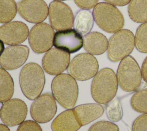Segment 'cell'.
<instances>
[{"label": "cell", "instance_id": "obj_29", "mask_svg": "<svg viewBox=\"0 0 147 131\" xmlns=\"http://www.w3.org/2000/svg\"><path fill=\"white\" fill-rule=\"evenodd\" d=\"M17 131H42L41 126L35 121L27 120L22 122Z\"/></svg>", "mask_w": 147, "mask_h": 131}, {"label": "cell", "instance_id": "obj_21", "mask_svg": "<svg viewBox=\"0 0 147 131\" xmlns=\"http://www.w3.org/2000/svg\"><path fill=\"white\" fill-rule=\"evenodd\" d=\"M130 19L137 23L147 21V0H131L127 7Z\"/></svg>", "mask_w": 147, "mask_h": 131}, {"label": "cell", "instance_id": "obj_3", "mask_svg": "<svg viewBox=\"0 0 147 131\" xmlns=\"http://www.w3.org/2000/svg\"><path fill=\"white\" fill-rule=\"evenodd\" d=\"M52 95L65 109L74 107L78 97V86L71 75L61 74L56 75L51 83Z\"/></svg>", "mask_w": 147, "mask_h": 131}, {"label": "cell", "instance_id": "obj_6", "mask_svg": "<svg viewBox=\"0 0 147 131\" xmlns=\"http://www.w3.org/2000/svg\"><path fill=\"white\" fill-rule=\"evenodd\" d=\"M135 46L134 36L128 29H121L110 38L107 47V56L113 62L121 60L129 56Z\"/></svg>", "mask_w": 147, "mask_h": 131}, {"label": "cell", "instance_id": "obj_14", "mask_svg": "<svg viewBox=\"0 0 147 131\" xmlns=\"http://www.w3.org/2000/svg\"><path fill=\"white\" fill-rule=\"evenodd\" d=\"M26 45H14L6 48L0 56V66L5 70H13L22 66L29 56Z\"/></svg>", "mask_w": 147, "mask_h": 131}, {"label": "cell", "instance_id": "obj_17", "mask_svg": "<svg viewBox=\"0 0 147 131\" xmlns=\"http://www.w3.org/2000/svg\"><path fill=\"white\" fill-rule=\"evenodd\" d=\"M81 126L74 109L61 113L51 124L52 131H77Z\"/></svg>", "mask_w": 147, "mask_h": 131}, {"label": "cell", "instance_id": "obj_23", "mask_svg": "<svg viewBox=\"0 0 147 131\" xmlns=\"http://www.w3.org/2000/svg\"><path fill=\"white\" fill-rule=\"evenodd\" d=\"M17 11L14 0H0V23L10 22L16 16Z\"/></svg>", "mask_w": 147, "mask_h": 131}, {"label": "cell", "instance_id": "obj_8", "mask_svg": "<svg viewBox=\"0 0 147 131\" xmlns=\"http://www.w3.org/2000/svg\"><path fill=\"white\" fill-rule=\"evenodd\" d=\"M54 30L47 23L41 22L30 29L28 40L32 50L36 53H42L49 50L53 45Z\"/></svg>", "mask_w": 147, "mask_h": 131}, {"label": "cell", "instance_id": "obj_2", "mask_svg": "<svg viewBox=\"0 0 147 131\" xmlns=\"http://www.w3.org/2000/svg\"><path fill=\"white\" fill-rule=\"evenodd\" d=\"M45 75L37 64L29 63L21 70L20 84L24 95L30 100H34L40 95L45 84Z\"/></svg>", "mask_w": 147, "mask_h": 131}, {"label": "cell", "instance_id": "obj_28", "mask_svg": "<svg viewBox=\"0 0 147 131\" xmlns=\"http://www.w3.org/2000/svg\"><path fill=\"white\" fill-rule=\"evenodd\" d=\"M131 131H147V114H142L134 120Z\"/></svg>", "mask_w": 147, "mask_h": 131}, {"label": "cell", "instance_id": "obj_1", "mask_svg": "<svg viewBox=\"0 0 147 131\" xmlns=\"http://www.w3.org/2000/svg\"><path fill=\"white\" fill-rule=\"evenodd\" d=\"M118 84L117 76L113 70L109 68L102 69L92 81L91 93L92 98L98 103H109L116 95Z\"/></svg>", "mask_w": 147, "mask_h": 131}, {"label": "cell", "instance_id": "obj_12", "mask_svg": "<svg viewBox=\"0 0 147 131\" xmlns=\"http://www.w3.org/2000/svg\"><path fill=\"white\" fill-rule=\"evenodd\" d=\"M19 14L26 21L38 24L44 21L48 14V7L43 0H22L17 3Z\"/></svg>", "mask_w": 147, "mask_h": 131}, {"label": "cell", "instance_id": "obj_15", "mask_svg": "<svg viewBox=\"0 0 147 131\" xmlns=\"http://www.w3.org/2000/svg\"><path fill=\"white\" fill-rule=\"evenodd\" d=\"M53 45L57 49L73 53L82 48L83 39L82 35L75 29L59 30L54 34Z\"/></svg>", "mask_w": 147, "mask_h": 131}, {"label": "cell", "instance_id": "obj_20", "mask_svg": "<svg viewBox=\"0 0 147 131\" xmlns=\"http://www.w3.org/2000/svg\"><path fill=\"white\" fill-rule=\"evenodd\" d=\"M94 17L91 11L80 10L74 17V26L75 29L81 35L85 36L89 33L94 25Z\"/></svg>", "mask_w": 147, "mask_h": 131}, {"label": "cell", "instance_id": "obj_22", "mask_svg": "<svg viewBox=\"0 0 147 131\" xmlns=\"http://www.w3.org/2000/svg\"><path fill=\"white\" fill-rule=\"evenodd\" d=\"M14 93V82L9 73L0 67V102L11 99Z\"/></svg>", "mask_w": 147, "mask_h": 131}, {"label": "cell", "instance_id": "obj_19", "mask_svg": "<svg viewBox=\"0 0 147 131\" xmlns=\"http://www.w3.org/2000/svg\"><path fill=\"white\" fill-rule=\"evenodd\" d=\"M74 110L81 125L83 126L100 117L104 112V109L100 105L87 103L79 105Z\"/></svg>", "mask_w": 147, "mask_h": 131}, {"label": "cell", "instance_id": "obj_24", "mask_svg": "<svg viewBox=\"0 0 147 131\" xmlns=\"http://www.w3.org/2000/svg\"><path fill=\"white\" fill-rule=\"evenodd\" d=\"M130 104L135 111L147 114V88L136 92L131 98Z\"/></svg>", "mask_w": 147, "mask_h": 131}, {"label": "cell", "instance_id": "obj_31", "mask_svg": "<svg viewBox=\"0 0 147 131\" xmlns=\"http://www.w3.org/2000/svg\"><path fill=\"white\" fill-rule=\"evenodd\" d=\"M104 1L114 6H122L128 4L131 0H104Z\"/></svg>", "mask_w": 147, "mask_h": 131}, {"label": "cell", "instance_id": "obj_4", "mask_svg": "<svg viewBox=\"0 0 147 131\" xmlns=\"http://www.w3.org/2000/svg\"><path fill=\"white\" fill-rule=\"evenodd\" d=\"M92 15L97 25L107 33H115L124 26L125 20L121 11L109 3H97L93 9Z\"/></svg>", "mask_w": 147, "mask_h": 131}, {"label": "cell", "instance_id": "obj_30", "mask_svg": "<svg viewBox=\"0 0 147 131\" xmlns=\"http://www.w3.org/2000/svg\"><path fill=\"white\" fill-rule=\"evenodd\" d=\"M76 5L81 9L88 10L94 7L99 0H74Z\"/></svg>", "mask_w": 147, "mask_h": 131}, {"label": "cell", "instance_id": "obj_35", "mask_svg": "<svg viewBox=\"0 0 147 131\" xmlns=\"http://www.w3.org/2000/svg\"><path fill=\"white\" fill-rule=\"evenodd\" d=\"M55 1H65V0H55Z\"/></svg>", "mask_w": 147, "mask_h": 131}, {"label": "cell", "instance_id": "obj_11", "mask_svg": "<svg viewBox=\"0 0 147 131\" xmlns=\"http://www.w3.org/2000/svg\"><path fill=\"white\" fill-rule=\"evenodd\" d=\"M56 111L55 99L50 93H45L34 100L30 112L34 121L38 123H46L53 118Z\"/></svg>", "mask_w": 147, "mask_h": 131}, {"label": "cell", "instance_id": "obj_13", "mask_svg": "<svg viewBox=\"0 0 147 131\" xmlns=\"http://www.w3.org/2000/svg\"><path fill=\"white\" fill-rule=\"evenodd\" d=\"M70 61L69 53L52 48L48 50L42 59V66L48 74L57 75L61 74L68 67Z\"/></svg>", "mask_w": 147, "mask_h": 131}, {"label": "cell", "instance_id": "obj_25", "mask_svg": "<svg viewBox=\"0 0 147 131\" xmlns=\"http://www.w3.org/2000/svg\"><path fill=\"white\" fill-rule=\"evenodd\" d=\"M134 40L136 49L140 52L147 53V21L138 27Z\"/></svg>", "mask_w": 147, "mask_h": 131}, {"label": "cell", "instance_id": "obj_33", "mask_svg": "<svg viewBox=\"0 0 147 131\" xmlns=\"http://www.w3.org/2000/svg\"><path fill=\"white\" fill-rule=\"evenodd\" d=\"M0 131H10L7 126L0 124Z\"/></svg>", "mask_w": 147, "mask_h": 131}, {"label": "cell", "instance_id": "obj_27", "mask_svg": "<svg viewBox=\"0 0 147 131\" xmlns=\"http://www.w3.org/2000/svg\"><path fill=\"white\" fill-rule=\"evenodd\" d=\"M88 131H119V128L111 122L101 121L94 124Z\"/></svg>", "mask_w": 147, "mask_h": 131}, {"label": "cell", "instance_id": "obj_9", "mask_svg": "<svg viewBox=\"0 0 147 131\" xmlns=\"http://www.w3.org/2000/svg\"><path fill=\"white\" fill-rule=\"evenodd\" d=\"M49 22L52 28L57 31L71 29L74 17L70 7L61 1H52L48 8Z\"/></svg>", "mask_w": 147, "mask_h": 131}, {"label": "cell", "instance_id": "obj_5", "mask_svg": "<svg viewBox=\"0 0 147 131\" xmlns=\"http://www.w3.org/2000/svg\"><path fill=\"white\" fill-rule=\"evenodd\" d=\"M118 83L127 92L137 90L141 83V71L136 60L127 56L121 60L117 72Z\"/></svg>", "mask_w": 147, "mask_h": 131}, {"label": "cell", "instance_id": "obj_34", "mask_svg": "<svg viewBox=\"0 0 147 131\" xmlns=\"http://www.w3.org/2000/svg\"><path fill=\"white\" fill-rule=\"evenodd\" d=\"M4 49H5L4 43H3V42L0 39V56H1V55H2V53H3Z\"/></svg>", "mask_w": 147, "mask_h": 131}, {"label": "cell", "instance_id": "obj_10", "mask_svg": "<svg viewBox=\"0 0 147 131\" xmlns=\"http://www.w3.org/2000/svg\"><path fill=\"white\" fill-rule=\"evenodd\" d=\"M28 113L26 103L17 98L10 99L3 102L0 108V117L7 126L20 125L24 121Z\"/></svg>", "mask_w": 147, "mask_h": 131}, {"label": "cell", "instance_id": "obj_26", "mask_svg": "<svg viewBox=\"0 0 147 131\" xmlns=\"http://www.w3.org/2000/svg\"><path fill=\"white\" fill-rule=\"evenodd\" d=\"M106 114L111 122L119 121L123 116V111L119 101L118 99H113L106 106Z\"/></svg>", "mask_w": 147, "mask_h": 131}, {"label": "cell", "instance_id": "obj_16", "mask_svg": "<svg viewBox=\"0 0 147 131\" xmlns=\"http://www.w3.org/2000/svg\"><path fill=\"white\" fill-rule=\"evenodd\" d=\"M28 36L29 29L27 25L21 21H10L0 26V39L7 45L21 44Z\"/></svg>", "mask_w": 147, "mask_h": 131}, {"label": "cell", "instance_id": "obj_18", "mask_svg": "<svg viewBox=\"0 0 147 131\" xmlns=\"http://www.w3.org/2000/svg\"><path fill=\"white\" fill-rule=\"evenodd\" d=\"M108 40L106 36L98 32H90L83 38V47L90 54L99 55L103 53L108 47Z\"/></svg>", "mask_w": 147, "mask_h": 131}, {"label": "cell", "instance_id": "obj_32", "mask_svg": "<svg viewBox=\"0 0 147 131\" xmlns=\"http://www.w3.org/2000/svg\"><path fill=\"white\" fill-rule=\"evenodd\" d=\"M141 75L144 80L147 83V56L143 61L141 66Z\"/></svg>", "mask_w": 147, "mask_h": 131}, {"label": "cell", "instance_id": "obj_7", "mask_svg": "<svg viewBox=\"0 0 147 131\" xmlns=\"http://www.w3.org/2000/svg\"><path fill=\"white\" fill-rule=\"evenodd\" d=\"M99 65L96 59L91 54L83 53L75 56L69 62L68 72L80 81L88 80L97 74Z\"/></svg>", "mask_w": 147, "mask_h": 131}]
</instances>
